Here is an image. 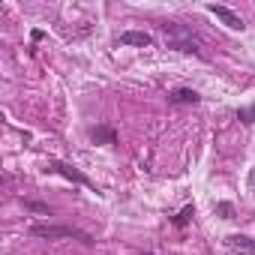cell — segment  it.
Segmentation results:
<instances>
[{
    "label": "cell",
    "mask_w": 255,
    "mask_h": 255,
    "mask_svg": "<svg viewBox=\"0 0 255 255\" xmlns=\"http://www.w3.org/2000/svg\"><path fill=\"white\" fill-rule=\"evenodd\" d=\"M219 213H222L225 219H231V207H228V204H219Z\"/></svg>",
    "instance_id": "7c38bea8"
},
{
    "label": "cell",
    "mask_w": 255,
    "mask_h": 255,
    "mask_svg": "<svg viewBox=\"0 0 255 255\" xmlns=\"http://www.w3.org/2000/svg\"><path fill=\"white\" fill-rule=\"evenodd\" d=\"M189 216H192V207H183V213H180V216H177V225H183V222H186V219H189Z\"/></svg>",
    "instance_id": "9c48e42d"
},
{
    "label": "cell",
    "mask_w": 255,
    "mask_h": 255,
    "mask_svg": "<svg viewBox=\"0 0 255 255\" xmlns=\"http://www.w3.org/2000/svg\"><path fill=\"white\" fill-rule=\"evenodd\" d=\"M168 99H171L174 105H195L201 96H198L195 90H189V87H177V90H171V93H168Z\"/></svg>",
    "instance_id": "8992f818"
},
{
    "label": "cell",
    "mask_w": 255,
    "mask_h": 255,
    "mask_svg": "<svg viewBox=\"0 0 255 255\" xmlns=\"http://www.w3.org/2000/svg\"><path fill=\"white\" fill-rule=\"evenodd\" d=\"M27 207H30V210H39V213H48V207H45V204H36V201H30Z\"/></svg>",
    "instance_id": "8fae6325"
},
{
    "label": "cell",
    "mask_w": 255,
    "mask_h": 255,
    "mask_svg": "<svg viewBox=\"0 0 255 255\" xmlns=\"http://www.w3.org/2000/svg\"><path fill=\"white\" fill-rule=\"evenodd\" d=\"M120 45H138V48H147V45H153V36L144 33V30H126V33H120Z\"/></svg>",
    "instance_id": "5b68a950"
},
{
    "label": "cell",
    "mask_w": 255,
    "mask_h": 255,
    "mask_svg": "<svg viewBox=\"0 0 255 255\" xmlns=\"http://www.w3.org/2000/svg\"><path fill=\"white\" fill-rule=\"evenodd\" d=\"M162 36L174 51H198V36L183 24H162Z\"/></svg>",
    "instance_id": "6da1fadb"
},
{
    "label": "cell",
    "mask_w": 255,
    "mask_h": 255,
    "mask_svg": "<svg viewBox=\"0 0 255 255\" xmlns=\"http://www.w3.org/2000/svg\"><path fill=\"white\" fill-rule=\"evenodd\" d=\"M207 9H210V12H213V15H216V18H219L222 24H228L231 30H243V18H240L237 12H231L228 6H219V3H210Z\"/></svg>",
    "instance_id": "277c9868"
},
{
    "label": "cell",
    "mask_w": 255,
    "mask_h": 255,
    "mask_svg": "<svg viewBox=\"0 0 255 255\" xmlns=\"http://www.w3.org/2000/svg\"><path fill=\"white\" fill-rule=\"evenodd\" d=\"M225 246H228L234 255H255V240L246 237V234H228V237H225Z\"/></svg>",
    "instance_id": "3957f363"
},
{
    "label": "cell",
    "mask_w": 255,
    "mask_h": 255,
    "mask_svg": "<svg viewBox=\"0 0 255 255\" xmlns=\"http://www.w3.org/2000/svg\"><path fill=\"white\" fill-rule=\"evenodd\" d=\"M93 138H96V141L102 138V141H108V144H111V141H114V132H111V129H93Z\"/></svg>",
    "instance_id": "ba28073f"
},
{
    "label": "cell",
    "mask_w": 255,
    "mask_h": 255,
    "mask_svg": "<svg viewBox=\"0 0 255 255\" xmlns=\"http://www.w3.org/2000/svg\"><path fill=\"white\" fill-rule=\"evenodd\" d=\"M30 234H33V237H42V240H66V237L90 240L84 231H78V228H72V225H30Z\"/></svg>",
    "instance_id": "7a4b0ae2"
},
{
    "label": "cell",
    "mask_w": 255,
    "mask_h": 255,
    "mask_svg": "<svg viewBox=\"0 0 255 255\" xmlns=\"http://www.w3.org/2000/svg\"><path fill=\"white\" fill-rule=\"evenodd\" d=\"M240 117H243V123H252V117H255V105H252V108H246Z\"/></svg>",
    "instance_id": "30bf717a"
},
{
    "label": "cell",
    "mask_w": 255,
    "mask_h": 255,
    "mask_svg": "<svg viewBox=\"0 0 255 255\" xmlns=\"http://www.w3.org/2000/svg\"><path fill=\"white\" fill-rule=\"evenodd\" d=\"M51 168H54V171H60L63 177H69V180H75V183H87V180H84V177H81V174H78L75 168H69V165H63V162H51Z\"/></svg>",
    "instance_id": "52a82bcc"
},
{
    "label": "cell",
    "mask_w": 255,
    "mask_h": 255,
    "mask_svg": "<svg viewBox=\"0 0 255 255\" xmlns=\"http://www.w3.org/2000/svg\"><path fill=\"white\" fill-rule=\"evenodd\" d=\"M249 183H252V186H255V168H252V174H249Z\"/></svg>",
    "instance_id": "4fadbf2b"
}]
</instances>
